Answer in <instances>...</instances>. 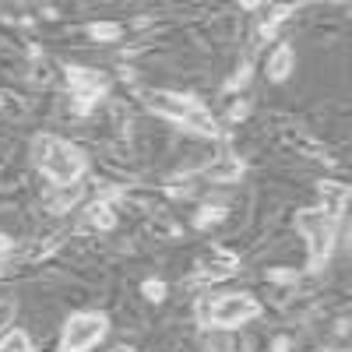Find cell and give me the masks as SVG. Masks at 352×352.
Listing matches in <instances>:
<instances>
[{
  "instance_id": "5",
  "label": "cell",
  "mask_w": 352,
  "mask_h": 352,
  "mask_svg": "<svg viewBox=\"0 0 352 352\" xmlns=\"http://www.w3.org/2000/svg\"><path fill=\"white\" fill-rule=\"evenodd\" d=\"M148 109H155L159 116H166V120H173V124L184 127L190 116H194V109H197V99L176 96V92H152V96H148Z\"/></svg>"
},
{
  "instance_id": "7",
  "label": "cell",
  "mask_w": 352,
  "mask_h": 352,
  "mask_svg": "<svg viewBox=\"0 0 352 352\" xmlns=\"http://www.w3.org/2000/svg\"><path fill=\"white\" fill-rule=\"evenodd\" d=\"M320 201H324V208H320V212L338 219L345 212V204H349V187L335 184V180H324V184H320Z\"/></svg>"
},
{
  "instance_id": "20",
  "label": "cell",
  "mask_w": 352,
  "mask_h": 352,
  "mask_svg": "<svg viewBox=\"0 0 352 352\" xmlns=\"http://www.w3.org/2000/svg\"><path fill=\"white\" fill-rule=\"evenodd\" d=\"M268 278L272 282H296V272H292V268H272Z\"/></svg>"
},
{
  "instance_id": "10",
  "label": "cell",
  "mask_w": 352,
  "mask_h": 352,
  "mask_svg": "<svg viewBox=\"0 0 352 352\" xmlns=\"http://www.w3.org/2000/svg\"><path fill=\"white\" fill-rule=\"evenodd\" d=\"M292 60H296V53H292V46H278L275 53H272V60H268V78L272 81H285L289 74H292Z\"/></svg>"
},
{
  "instance_id": "3",
  "label": "cell",
  "mask_w": 352,
  "mask_h": 352,
  "mask_svg": "<svg viewBox=\"0 0 352 352\" xmlns=\"http://www.w3.org/2000/svg\"><path fill=\"white\" fill-rule=\"evenodd\" d=\"M109 328V317L106 314H74L67 324H64V335H60V352H88L92 345H99V338L106 335Z\"/></svg>"
},
{
  "instance_id": "14",
  "label": "cell",
  "mask_w": 352,
  "mask_h": 352,
  "mask_svg": "<svg viewBox=\"0 0 352 352\" xmlns=\"http://www.w3.org/2000/svg\"><path fill=\"white\" fill-rule=\"evenodd\" d=\"M0 352H32V342H28L25 331H8L4 342H0Z\"/></svg>"
},
{
  "instance_id": "24",
  "label": "cell",
  "mask_w": 352,
  "mask_h": 352,
  "mask_svg": "<svg viewBox=\"0 0 352 352\" xmlns=\"http://www.w3.org/2000/svg\"><path fill=\"white\" fill-rule=\"evenodd\" d=\"M0 106H4V99H0Z\"/></svg>"
},
{
  "instance_id": "2",
  "label": "cell",
  "mask_w": 352,
  "mask_h": 352,
  "mask_svg": "<svg viewBox=\"0 0 352 352\" xmlns=\"http://www.w3.org/2000/svg\"><path fill=\"white\" fill-rule=\"evenodd\" d=\"M296 229L307 236L310 247V268L320 272L328 264V257L335 254V240H338V219L324 215V212H296Z\"/></svg>"
},
{
  "instance_id": "13",
  "label": "cell",
  "mask_w": 352,
  "mask_h": 352,
  "mask_svg": "<svg viewBox=\"0 0 352 352\" xmlns=\"http://www.w3.org/2000/svg\"><path fill=\"white\" fill-rule=\"evenodd\" d=\"M222 219H226V208H219V204H204V208L194 215V226L197 229H208V226H215Z\"/></svg>"
},
{
  "instance_id": "12",
  "label": "cell",
  "mask_w": 352,
  "mask_h": 352,
  "mask_svg": "<svg viewBox=\"0 0 352 352\" xmlns=\"http://www.w3.org/2000/svg\"><path fill=\"white\" fill-rule=\"evenodd\" d=\"M88 36H92L96 43L120 39V25H116V21H92V25H88Z\"/></svg>"
},
{
  "instance_id": "6",
  "label": "cell",
  "mask_w": 352,
  "mask_h": 352,
  "mask_svg": "<svg viewBox=\"0 0 352 352\" xmlns=\"http://www.w3.org/2000/svg\"><path fill=\"white\" fill-rule=\"evenodd\" d=\"M201 173H204V180H212V184H236L240 176L247 173V166H243V159H240V155L222 152L219 159H212Z\"/></svg>"
},
{
  "instance_id": "16",
  "label": "cell",
  "mask_w": 352,
  "mask_h": 352,
  "mask_svg": "<svg viewBox=\"0 0 352 352\" xmlns=\"http://www.w3.org/2000/svg\"><path fill=\"white\" fill-rule=\"evenodd\" d=\"M141 296L152 300V303H162V300H166V282H162V278H148V282L141 285Z\"/></svg>"
},
{
  "instance_id": "21",
  "label": "cell",
  "mask_w": 352,
  "mask_h": 352,
  "mask_svg": "<svg viewBox=\"0 0 352 352\" xmlns=\"http://www.w3.org/2000/svg\"><path fill=\"white\" fill-rule=\"evenodd\" d=\"M11 250H14V240H11V236H4V232H0V257H8Z\"/></svg>"
},
{
  "instance_id": "19",
  "label": "cell",
  "mask_w": 352,
  "mask_h": 352,
  "mask_svg": "<svg viewBox=\"0 0 352 352\" xmlns=\"http://www.w3.org/2000/svg\"><path fill=\"white\" fill-rule=\"evenodd\" d=\"M11 317H14V300H4L0 303V331L11 324Z\"/></svg>"
},
{
  "instance_id": "23",
  "label": "cell",
  "mask_w": 352,
  "mask_h": 352,
  "mask_svg": "<svg viewBox=\"0 0 352 352\" xmlns=\"http://www.w3.org/2000/svg\"><path fill=\"white\" fill-rule=\"evenodd\" d=\"M113 352H134V349H127V345H116Z\"/></svg>"
},
{
  "instance_id": "18",
  "label": "cell",
  "mask_w": 352,
  "mask_h": 352,
  "mask_svg": "<svg viewBox=\"0 0 352 352\" xmlns=\"http://www.w3.org/2000/svg\"><path fill=\"white\" fill-rule=\"evenodd\" d=\"M250 109H254V106H250L247 99H240V102H232V106H229V120H232V124H240V120H247V116H250Z\"/></svg>"
},
{
  "instance_id": "9",
  "label": "cell",
  "mask_w": 352,
  "mask_h": 352,
  "mask_svg": "<svg viewBox=\"0 0 352 352\" xmlns=\"http://www.w3.org/2000/svg\"><path fill=\"white\" fill-rule=\"evenodd\" d=\"M85 222L99 229V232H109L116 226V212H113V201H96V204H88V212H85Z\"/></svg>"
},
{
  "instance_id": "22",
  "label": "cell",
  "mask_w": 352,
  "mask_h": 352,
  "mask_svg": "<svg viewBox=\"0 0 352 352\" xmlns=\"http://www.w3.org/2000/svg\"><path fill=\"white\" fill-rule=\"evenodd\" d=\"M272 352H289V342H285V338H282V342H275V345H272Z\"/></svg>"
},
{
  "instance_id": "4",
  "label": "cell",
  "mask_w": 352,
  "mask_h": 352,
  "mask_svg": "<svg viewBox=\"0 0 352 352\" xmlns=\"http://www.w3.org/2000/svg\"><path fill=\"white\" fill-rule=\"evenodd\" d=\"M257 314H261V303L254 296H247V292H232V296H222V300L212 303L208 324L219 328V331H232V328L247 324V320H254Z\"/></svg>"
},
{
  "instance_id": "11",
  "label": "cell",
  "mask_w": 352,
  "mask_h": 352,
  "mask_svg": "<svg viewBox=\"0 0 352 352\" xmlns=\"http://www.w3.org/2000/svg\"><path fill=\"white\" fill-rule=\"evenodd\" d=\"M204 268H208V272H204V275H208V278H222V275H232V272H236V254H215L212 257V264H204Z\"/></svg>"
},
{
  "instance_id": "1",
  "label": "cell",
  "mask_w": 352,
  "mask_h": 352,
  "mask_svg": "<svg viewBox=\"0 0 352 352\" xmlns=\"http://www.w3.org/2000/svg\"><path fill=\"white\" fill-rule=\"evenodd\" d=\"M32 162L36 169H43L56 187L78 184L85 173V159L78 155V148L71 141H60L53 134H36L32 138Z\"/></svg>"
},
{
  "instance_id": "8",
  "label": "cell",
  "mask_w": 352,
  "mask_h": 352,
  "mask_svg": "<svg viewBox=\"0 0 352 352\" xmlns=\"http://www.w3.org/2000/svg\"><path fill=\"white\" fill-rule=\"evenodd\" d=\"M81 197H85V184H67V187H56V190L46 197V204H50L56 215H60V212H71Z\"/></svg>"
},
{
  "instance_id": "15",
  "label": "cell",
  "mask_w": 352,
  "mask_h": 352,
  "mask_svg": "<svg viewBox=\"0 0 352 352\" xmlns=\"http://www.w3.org/2000/svg\"><path fill=\"white\" fill-rule=\"evenodd\" d=\"M56 67L46 60V56H36V64H32V85H50L56 74H53Z\"/></svg>"
},
{
  "instance_id": "17",
  "label": "cell",
  "mask_w": 352,
  "mask_h": 352,
  "mask_svg": "<svg viewBox=\"0 0 352 352\" xmlns=\"http://www.w3.org/2000/svg\"><path fill=\"white\" fill-rule=\"evenodd\" d=\"M250 74H254V71H250V64H240V67H236V74H232V78L226 81V92H236V88H243V85L250 81Z\"/></svg>"
}]
</instances>
